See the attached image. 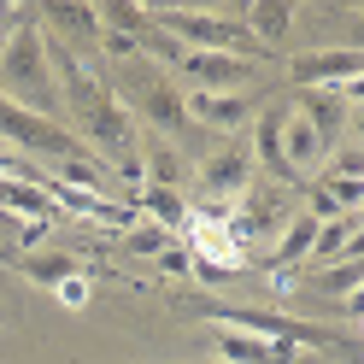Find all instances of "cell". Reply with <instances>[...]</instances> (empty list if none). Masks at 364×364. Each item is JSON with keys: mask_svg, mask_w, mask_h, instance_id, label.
Instances as JSON below:
<instances>
[{"mask_svg": "<svg viewBox=\"0 0 364 364\" xmlns=\"http://www.w3.org/2000/svg\"><path fill=\"white\" fill-rule=\"evenodd\" d=\"M0 100H12L18 112H36V118H48V124L65 118L41 24H18L6 41H0Z\"/></svg>", "mask_w": 364, "mask_h": 364, "instance_id": "obj_1", "label": "cell"}, {"mask_svg": "<svg viewBox=\"0 0 364 364\" xmlns=\"http://www.w3.org/2000/svg\"><path fill=\"white\" fill-rule=\"evenodd\" d=\"M0 135H6L12 147H24V153H41L59 171V182L88 188V194H106V176L88 165V147L65 124H48V118H36V112H18L12 100H0Z\"/></svg>", "mask_w": 364, "mask_h": 364, "instance_id": "obj_2", "label": "cell"}, {"mask_svg": "<svg viewBox=\"0 0 364 364\" xmlns=\"http://www.w3.org/2000/svg\"><path fill=\"white\" fill-rule=\"evenodd\" d=\"M259 71V59H235V53H182L176 77L194 82V95H247V77Z\"/></svg>", "mask_w": 364, "mask_h": 364, "instance_id": "obj_3", "label": "cell"}, {"mask_svg": "<svg viewBox=\"0 0 364 364\" xmlns=\"http://www.w3.org/2000/svg\"><path fill=\"white\" fill-rule=\"evenodd\" d=\"M300 88H329V95H358L364 82V59L358 48H323V53H300L288 65Z\"/></svg>", "mask_w": 364, "mask_h": 364, "instance_id": "obj_4", "label": "cell"}, {"mask_svg": "<svg viewBox=\"0 0 364 364\" xmlns=\"http://www.w3.org/2000/svg\"><path fill=\"white\" fill-rule=\"evenodd\" d=\"M294 212H288V200H282V188H247L241 194V218H230L223 230H230V241L241 247H253V241H264V235H282V223H288Z\"/></svg>", "mask_w": 364, "mask_h": 364, "instance_id": "obj_5", "label": "cell"}, {"mask_svg": "<svg viewBox=\"0 0 364 364\" xmlns=\"http://www.w3.org/2000/svg\"><path fill=\"white\" fill-rule=\"evenodd\" d=\"M112 95L124 100V112H129V118L141 112L153 129H182V118H188V112H182V95H176L165 77H147V71H141V77H129L124 88H112Z\"/></svg>", "mask_w": 364, "mask_h": 364, "instance_id": "obj_6", "label": "cell"}, {"mask_svg": "<svg viewBox=\"0 0 364 364\" xmlns=\"http://www.w3.org/2000/svg\"><path fill=\"white\" fill-rule=\"evenodd\" d=\"M200 188H206L212 206H230V200H241L247 188H253V153L247 147H223L206 159V171H200Z\"/></svg>", "mask_w": 364, "mask_h": 364, "instance_id": "obj_7", "label": "cell"}, {"mask_svg": "<svg viewBox=\"0 0 364 364\" xmlns=\"http://www.w3.org/2000/svg\"><path fill=\"white\" fill-rule=\"evenodd\" d=\"M182 112H188L194 124L218 129V135H241L247 124H253V95H188Z\"/></svg>", "mask_w": 364, "mask_h": 364, "instance_id": "obj_8", "label": "cell"}, {"mask_svg": "<svg viewBox=\"0 0 364 364\" xmlns=\"http://www.w3.org/2000/svg\"><path fill=\"white\" fill-rule=\"evenodd\" d=\"M218 364H300V353L282 347V341H259V335H241V329H218L212 335Z\"/></svg>", "mask_w": 364, "mask_h": 364, "instance_id": "obj_9", "label": "cell"}, {"mask_svg": "<svg viewBox=\"0 0 364 364\" xmlns=\"http://www.w3.org/2000/svg\"><path fill=\"white\" fill-rule=\"evenodd\" d=\"M41 18L59 30V48H65V41H100V6H82V0H53V6H41Z\"/></svg>", "mask_w": 364, "mask_h": 364, "instance_id": "obj_10", "label": "cell"}, {"mask_svg": "<svg viewBox=\"0 0 364 364\" xmlns=\"http://www.w3.org/2000/svg\"><path fill=\"white\" fill-rule=\"evenodd\" d=\"M323 194L335 200L341 212H358V200H364V159H358V147H347V153L323 171Z\"/></svg>", "mask_w": 364, "mask_h": 364, "instance_id": "obj_11", "label": "cell"}, {"mask_svg": "<svg viewBox=\"0 0 364 364\" xmlns=\"http://www.w3.org/2000/svg\"><path fill=\"white\" fill-rule=\"evenodd\" d=\"M311 259H358V212L347 218H329V223H317V241H311Z\"/></svg>", "mask_w": 364, "mask_h": 364, "instance_id": "obj_12", "label": "cell"}, {"mask_svg": "<svg viewBox=\"0 0 364 364\" xmlns=\"http://www.w3.org/2000/svg\"><path fill=\"white\" fill-rule=\"evenodd\" d=\"M129 206H135V212H147V218H153V230H165V235L188 223V206H182V194H176V188H153V182H147V188L135 194Z\"/></svg>", "mask_w": 364, "mask_h": 364, "instance_id": "obj_13", "label": "cell"}, {"mask_svg": "<svg viewBox=\"0 0 364 364\" xmlns=\"http://www.w3.org/2000/svg\"><path fill=\"white\" fill-rule=\"evenodd\" d=\"M282 118H288L282 106L259 112V129H253V147H259V159H253V165H264L270 176H282V182H288V165H282Z\"/></svg>", "mask_w": 364, "mask_h": 364, "instance_id": "obj_14", "label": "cell"}, {"mask_svg": "<svg viewBox=\"0 0 364 364\" xmlns=\"http://www.w3.org/2000/svg\"><path fill=\"white\" fill-rule=\"evenodd\" d=\"M241 30L253 36V48H259V41H282V36L294 30V6H282V0H253Z\"/></svg>", "mask_w": 364, "mask_h": 364, "instance_id": "obj_15", "label": "cell"}, {"mask_svg": "<svg viewBox=\"0 0 364 364\" xmlns=\"http://www.w3.org/2000/svg\"><path fill=\"white\" fill-rule=\"evenodd\" d=\"M12 264L24 270L30 282H41V288H59L65 277H82V259H71V253H48V259L41 253H18Z\"/></svg>", "mask_w": 364, "mask_h": 364, "instance_id": "obj_16", "label": "cell"}, {"mask_svg": "<svg viewBox=\"0 0 364 364\" xmlns=\"http://www.w3.org/2000/svg\"><path fill=\"white\" fill-rule=\"evenodd\" d=\"M300 118L311 124V135L317 141H323V153L341 141V118H347V112H341V95H311L306 106H300Z\"/></svg>", "mask_w": 364, "mask_h": 364, "instance_id": "obj_17", "label": "cell"}, {"mask_svg": "<svg viewBox=\"0 0 364 364\" xmlns=\"http://www.w3.org/2000/svg\"><path fill=\"white\" fill-rule=\"evenodd\" d=\"M141 171H147L153 188H176V182H182V153H176L171 141H153V147L141 153Z\"/></svg>", "mask_w": 364, "mask_h": 364, "instance_id": "obj_18", "label": "cell"}, {"mask_svg": "<svg viewBox=\"0 0 364 364\" xmlns=\"http://www.w3.org/2000/svg\"><path fill=\"white\" fill-rule=\"evenodd\" d=\"M358 282H364V264H358V259H341V264H329L323 277H317V288H323V294H341V300H358Z\"/></svg>", "mask_w": 364, "mask_h": 364, "instance_id": "obj_19", "label": "cell"}, {"mask_svg": "<svg viewBox=\"0 0 364 364\" xmlns=\"http://www.w3.org/2000/svg\"><path fill=\"white\" fill-rule=\"evenodd\" d=\"M171 247H176V241H171L165 230H135V235H129V253H141V259H165Z\"/></svg>", "mask_w": 364, "mask_h": 364, "instance_id": "obj_20", "label": "cell"}, {"mask_svg": "<svg viewBox=\"0 0 364 364\" xmlns=\"http://www.w3.org/2000/svg\"><path fill=\"white\" fill-rule=\"evenodd\" d=\"M100 48H106L112 59H129V65L141 59V41H135V36H124V30H106V24H100Z\"/></svg>", "mask_w": 364, "mask_h": 364, "instance_id": "obj_21", "label": "cell"}, {"mask_svg": "<svg viewBox=\"0 0 364 364\" xmlns=\"http://www.w3.org/2000/svg\"><path fill=\"white\" fill-rule=\"evenodd\" d=\"M53 300L71 306V311H82V306H88V277H65V282L53 288Z\"/></svg>", "mask_w": 364, "mask_h": 364, "instance_id": "obj_22", "label": "cell"}]
</instances>
